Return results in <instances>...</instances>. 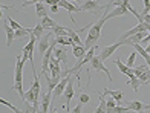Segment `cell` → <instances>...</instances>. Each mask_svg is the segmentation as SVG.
Returning <instances> with one entry per match:
<instances>
[{"mask_svg":"<svg viewBox=\"0 0 150 113\" xmlns=\"http://www.w3.org/2000/svg\"><path fill=\"white\" fill-rule=\"evenodd\" d=\"M3 25H5V32H6V46H11L16 38V29H12L11 25L6 22H3Z\"/></svg>","mask_w":150,"mask_h":113,"instance_id":"14","label":"cell"},{"mask_svg":"<svg viewBox=\"0 0 150 113\" xmlns=\"http://www.w3.org/2000/svg\"><path fill=\"white\" fill-rule=\"evenodd\" d=\"M75 75H71L69 77V83H67L66 89H64V98H66V102H67V105H66L67 113H71V99L75 96V89H74V81H72Z\"/></svg>","mask_w":150,"mask_h":113,"instance_id":"6","label":"cell"},{"mask_svg":"<svg viewBox=\"0 0 150 113\" xmlns=\"http://www.w3.org/2000/svg\"><path fill=\"white\" fill-rule=\"evenodd\" d=\"M67 37H71L74 41H75V44H83V43H81V38H80V34H78L77 31L69 29V35H67Z\"/></svg>","mask_w":150,"mask_h":113,"instance_id":"28","label":"cell"},{"mask_svg":"<svg viewBox=\"0 0 150 113\" xmlns=\"http://www.w3.org/2000/svg\"><path fill=\"white\" fill-rule=\"evenodd\" d=\"M51 101H52V92H47V93H43L42 98V104H40V110L42 113H49V107H51Z\"/></svg>","mask_w":150,"mask_h":113,"instance_id":"11","label":"cell"},{"mask_svg":"<svg viewBox=\"0 0 150 113\" xmlns=\"http://www.w3.org/2000/svg\"><path fill=\"white\" fill-rule=\"evenodd\" d=\"M106 102H107V109H113V107H117V105H118V102L115 101L112 96L109 98V99H106Z\"/></svg>","mask_w":150,"mask_h":113,"instance_id":"32","label":"cell"},{"mask_svg":"<svg viewBox=\"0 0 150 113\" xmlns=\"http://www.w3.org/2000/svg\"><path fill=\"white\" fill-rule=\"evenodd\" d=\"M32 74H34V83L31 86V89L34 90V93H35L37 98L40 99V79H38V75L35 74V72H32Z\"/></svg>","mask_w":150,"mask_h":113,"instance_id":"23","label":"cell"},{"mask_svg":"<svg viewBox=\"0 0 150 113\" xmlns=\"http://www.w3.org/2000/svg\"><path fill=\"white\" fill-rule=\"evenodd\" d=\"M129 14V9L127 8H124V6H117V8H113L109 14L106 15V18L109 20V18H113V17H121V15H127Z\"/></svg>","mask_w":150,"mask_h":113,"instance_id":"13","label":"cell"},{"mask_svg":"<svg viewBox=\"0 0 150 113\" xmlns=\"http://www.w3.org/2000/svg\"><path fill=\"white\" fill-rule=\"evenodd\" d=\"M35 113H42V110H37V112H35Z\"/></svg>","mask_w":150,"mask_h":113,"instance_id":"40","label":"cell"},{"mask_svg":"<svg viewBox=\"0 0 150 113\" xmlns=\"http://www.w3.org/2000/svg\"><path fill=\"white\" fill-rule=\"evenodd\" d=\"M58 8H60L58 5H54V6H49V9H51V12H55V14H57V12H58Z\"/></svg>","mask_w":150,"mask_h":113,"instance_id":"36","label":"cell"},{"mask_svg":"<svg viewBox=\"0 0 150 113\" xmlns=\"http://www.w3.org/2000/svg\"><path fill=\"white\" fill-rule=\"evenodd\" d=\"M69 77H71V75H69ZM69 77L63 78V79H61V81L57 84V87L54 89V92H52V99H54V101H55L57 98H60L61 93H64V89H66L67 83H69Z\"/></svg>","mask_w":150,"mask_h":113,"instance_id":"10","label":"cell"},{"mask_svg":"<svg viewBox=\"0 0 150 113\" xmlns=\"http://www.w3.org/2000/svg\"><path fill=\"white\" fill-rule=\"evenodd\" d=\"M146 51H147V52H149V54H150V43L147 44V48H146Z\"/></svg>","mask_w":150,"mask_h":113,"instance_id":"38","label":"cell"},{"mask_svg":"<svg viewBox=\"0 0 150 113\" xmlns=\"http://www.w3.org/2000/svg\"><path fill=\"white\" fill-rule=\"evenodd\" d=\"M91 69H93V70H104L106 74H107V78H109V81H112V77H110V72H109V69L104 66V63L101 61V58H100V55H95L93 58H92V61L89 63V69H87V79L91 81ZM87 81V87L91 86V83Z\"/></svg>","mask_w":150,"mask_h":113,"instance_id":"3","label":"cell"},{"mask_svg":"<svg viewBox=\"0 0 150 113\" xmlns=\"http://www.w3.org/2000/svg\"><path fill=\"white\" fill-rule=\"evenodd\" d=\"M103 93H104V95H110V96H112V98H113L118 104H121V102H122V98H124V96H122V92H121V90H110V89H104Z\"/></svg>","mask_w":150,"mask_h":113,"instance_id":"19","label":"cell"},{"mask_svg":"<svg viewBox=\"0 0 150 113\" xmlns=\"http://www.w3.org/2000/svg\"><path fill=\"white\" fill-rule=\"evenodd\" d=\"M49 113H58L55 109H54V107H51V110H49Z\"/></svg>","mask_w":150,"mask_h":113,"instance_id":"37","label":"cell"},{"mask_svg":"<svg viewBox=\"0 0 150 113\" xmlns=\"http://www.w3.org/2000/svg\"><path fill=\"white\" fill-rule=\"evenodd\" d=\"M52 55L55 57L57 60H60V63L63 64V66H66V67H67V52H66V49L57 48V49H54V54Z\"/></svg>","mask_w":150,"mask_h":113,"instance_id":"12","label":"cell"},{"mask_svg":"<svg viewBox=\"0 0 150 113\" xmlns=\"http://www.w3.org/2000/svg\"><path fill=\"white\" fill-rule=\"evenodd\" d=\"M86 48L84 44H75L74 46V57L77 58V61H80V60H83L86 57Z\"/></svg>","mask_w":150,"mask_h":113,"instance_id":"17","label":"cell"},{"mask_svg":"<svg viewBox=\"0 0 150 113\" xmlns=\"http://www.w3.org/2000/svg\"><path fill=\"white\" fill-rule=\"evenodd\" d=\"M51 37H52V32H47V34H45V37L42 40H38V44H37V52L40 55H45L47 49L51 48Z\"/></svg>","mask_w":150,"mask_h":113,"instance_id":"7","label":"cell"},{"mask_svg":"<svg viewBox=\"0 0 150 113\" xmlns=\"http://www.w3.org/2000/svg\"><path fill=\"white\" fill-rule=\"evenodd\" d=\"M58 6H61V8H64V9L67 11V14H69V20H71L74 25H75L74 14H75V12H83L80 6H75V5H72L71 2H67V0H60V2H58Z\"/></svg>","mask_w":150,"mask_h":113,"instance_id":"5","label":"cell"},{"mask_svg":"<svg viewBox=\"0 0 150 113\" xmlns=\"http://www.w3.org/2000/svg\"><path fill=\"white\" fill-rule=\"evenodd\" d=\"M142 22H144V23H149V25H150V14H146V15H142Z\"/></svg>","mask_w":150,"mask_h":113,"instance_id":"35","label":"cell"},{"mask_svg":"<svg viewBox=\"0 0 150 113\" xmlns=\"http://www.w3.org/2000/svg\"><path fill=\"white\" fill-rule=\"evenodd\" d=\"M29 35V29H26V28H23V26H22V28H20V29H17L16 31V38H25V37H28Z\"/></svg>","mask_w":150,"mask_h":113,"instance_id":"27","label":"cell"},{"mask_svg":"<svg viewBox=\"0 0 150 113\" xmlns=\"http://www.w3.org/2000/svg\"><path fill=\"white\" fill-rule=\"evenodd\" d=\"M149 69H150L149 66H138V67H135V69H133V75L139 78L142 74H146V72H147Z\"/></svg>","mask_w":150,"mask_h":113,"instance_id":"26","label":"cell"},{"mask_svg":"<svg viewBox=\"0 0 150 113\" xmlns=\"http://www.w3.org/2000/svg\"><path fill=\"white\" fill-rule=\"evenodd\" d=\"M127 109L129 110H133V112H138V113H144L146 110H150V104H144L141 101H129L127 104Z\"/></svg>","mask_w":150,"mask_h":113,"instance_id":"9","label":"cell"},{"mask_svg":"<svg viewBox=\"0 0 150 113\" xmlns=\"http://www.w3.org/2000/svg\"><path fill=\"white\" fill-rule=\"evenodd\" d=\"M6 20H8V23L11 25V28H12V29H16V31H17V29H20V28H22V26H20V25L16 22V20H12L9 15H6Z\"/></svg>","mask_w":150,"mask_h":113,"instance_id":"31","label":"cell"},{"mask_svg":"<svg viewBox=\"0 0 150 113\" xmlns=\"http://www.w3.org/2000/svg\"><path fill=\"white\" fill-rule=\"evenodd\" d=\"M67 2H69V0H67ZM71 2H78V0H71Z\"/></svg>","mask_w":150,"mask_h":113,"instance_id":"39","label":"cell"},{"mask_svg":"<svg viewBox=\"0 0 150 113\" xmlns=\"http://www.w3.org/2000/svg\"><path fill=\"white\" fill-rule=\"evenodd\" d=\"M136 54H138V52H132L130 55L127 57V63H126V66L127 67H130V69H133V64H135V58H136Z\"/></svg>","mask_w":150,"mask_h":113,"instance_id":"29","label":"cell"},{"mask_svg":"<svg viewBox=\"0 0 150 113\" xmlns=\"http://www.w3.org/2000/svg\"><path fill=\"white\" fill-rule=\"evenodd\" d=\"M133 48H135V51L138 52V54H139V55H141L142 58L146 60V63H147V66H149V67H150V54H149V52L146 51V48H142L141 44H133Z\"/></svg>","mask_w":150,"mask_h":113,"instance_id":"20","label":"cell"},{"mask_svg":"<svg viewBox=\"0 0 150 113\" xmlns=\"http://www.w3.org/2000/svg\"><path fill=\"white\" fill-rule=\"evenodd\" d=\"M60 0H45V3L46 5H49V6H54V5H58Z\"/></svg>","mask_w":150,"mask_h":113,"instance_id":"34","label":"cell"},{"mask_svg":"<svg viewBox=\"0 0 150 113\" xmlns=\"http://www.w3.org/2000/svg\"><path fill=\"white\" fill-rule=\"evenodd\" d=\"M35 12H37V17L38 18H43L47 15V9L45 8L43 3H35Z\"/></svg>","mask_w":150,"mask_h":113,"instance_id":"25","label":"cell"},{"mask_svg":"<svg viewBox=\"0 0 150 113\" xmlns=\"http://www.w3.org/2000/svg\"><path fill=\"white\" fill-rule=\"evenodd\" d=\"M142 83L139 81V78L138 77H130V78H129V81H127V86H130V87L135 90V92H138V89H139V86H141Z\"/></svg>","mask_w":150,"mask_h":113,"instance_id":"24","label":"cell"},{"mask_svg":"<svg viewBox=\"0 0 150 113\" xmlns=\"http://www.w3.org/2000/svg\"><path fill=\"white\" fill-rule=\"evenodd\" d=\"M91 101V98H89V95L87 93H83V92H81V93L78 95V102H81V104H87Z\"/></svg>","mask_w":150,"mask_h":113,"instance_id":"30","label":"cell"},{"mask_svg":"<svg viewBox=\"0 0 150 113\" xmlns=\"http://www.w3.org/2000/svg\"><path fill=\"white\" fill-rule=\"evenodd\" d=\"M80 8L81 11H87V12H92L93 15H100L103 11H106V5H100L97 0H86Z\"/></svg>","mask_w":150,"mask_h":113,"instance_id":"4","label":"cell"},{"mask_svg":"<svg viewBox=\"0 0 150 113\" xmlns=\"http://www.w3.org/2000/svg\"><path fill=\"white\" fill-rule=\"evenodd\" d=\"M40 23L43 25V28H45V29H54V28H55V26L58 25V23L55 22V20H52L51 17H47V15H46V17H43Z\"/></svg>","mask_w":150,"mask_h":113,"instance_id":"21","label":"cell"},{"mask_svg":"<svg viewBox=\"0 0 150 113\" xmlns=\"http://www.w3.org/2000/svg\"><path fill=\"white\" fill-rule=\"evenodd\" d=\"M43 77H45L46 83H47V92H54V89L57 87V84L63 79V78H52L51 75H47V74H43Z\"/></svg>","mask_w":150,"mask_h":113,"instance_id":"15","label":"cell"},{"mask_svg":"<svg viewBox=\"0 0 150 113\" xmlns=\"http://www.w3.org/2000/svg\"><path fill=\"white\" fill-rule=\"evenodd\" d=\"M52 31H54V34H55V37H67L69 35V29L63 28V26H60V25H57Z\"/></svg>","mask_w":150,"mask_h":113,"instance_id":"22","label":"cell"},{"mask_svg":"<svg viewBox=\"0 0 150 113\" xmlns=\"http://www.w3.org/2000/svg\"><path fill=\"white\" fill-rule=\"evenodd\" d=\"M115 66H117V67L120 69V72H121V74L127 75L129 78H130V77H133V69L127 67V66H126L124 63H121V60H120V58H117V60H115Z\"/></svg>","mask_w":150,"mask_h":113,"instance_id":"16","label":"cell"},{"mask_svg":"<svg viewBox=\"0 0 150 113\" xmlns=\"http://www.w3.org/2000/svg\"><path fill=\"white\" fill-rule=\"evenodd\" d=\"M45 31H46V29L43 28V25H42V23H37L32 29H29V34H32L37 40H42V38L45 37V35H43V32H45Z\"/></svg>","mask_w":150,"mask_h":113,"instance_id":"18","label":"cell"},{"mask_svg":"<svg viewBox=\"0 0 150 113\" xmlns=\"http://www.w3.org/2000/svg\"><path fill=\"white\" fill-rule=\"evenodd\" d=\"M120 46H122L120 41H117V43H113V44H110V46H106V48L103 49V51H101L100 52V58H101V61H106V60H109V58H110L112 55H113V52L115 51H117L118 48H120Z\"/></svg>","mask_w":150,"mask_h":113,"instance_id":"8","label":"cell"},{"mask_svg":"<svg viewBox=\"0 0 150 113\" xmlns=\"http://www.w3.org/2000/svg\"><path fill=\"white\" fill-rule=\"evenodd\" d=\"M83 105H84V104L78 102V105H75V109L71 110V113H81V112H83Z\"/></svg>","mask_w":150,"mask_h":113,"instance_id":"33","label":"cell"},{"mask_svg":"<svg viewBox=\"0 0 150 113\" xmlns=\"http://www.w3.org/2000/svg\"><path fill=\"white\" fill-rule=\"evenodd\" d=\"M113 6V3H112V0L109 2L107 5H106V11H104V15L101 17L97 23H93L91 28H89V32H87V37H86V41H84V48H86V51H89L92 46H95L98 43V40H100V37H101V28H103V25L107 22V18H106V15L110 12V8Z\"/></svg>","mask_w":150,"mask_h":113,"instance_id":"1","label":"cell"},{"mask_svg":"<svg viewBox=\"0 0 150 113\" xmlns=\"http://www.w3.org/2000/svg\"><path fill=\"white\" fill-rule=\"evenodd\" d=\"M146 84H150V79H149V81H147V83H146Z\"/></svg>","mask_w":150,"mask_h":113,"instance_id":"41","label":"cell"},{"mask_svg":"<svg viewBox=\"0 0 150 113\" xmlns=\"http://www.w3.org/2000/svg\"><path fill=\"white\" fill-rule=\"evenodd\" d=\"M16 60H17V63H16V69H14V86H12V89L14 90H17L18 92V95H20V98L25 101V96H26V92L23 90V87H22V84H23V60H22V57H16Z\"/></svg>","mask_w":150,"mask_h":113,"instance_id":"2","label":"cell"}]
</instances>
